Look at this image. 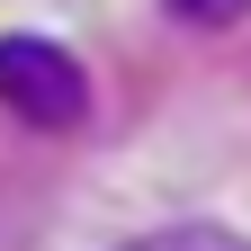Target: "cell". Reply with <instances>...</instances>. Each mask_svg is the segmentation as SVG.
<instances>
[{
  "instance_id": "1",
  "label": "cell",
  "mask_w": 251,
  "mask_h": 251,
  "mask_svg": "<svg viewBox=\"0 0 251 251\" xmlns=\"http://www.w3.org/2000/svg\"><path fill=\"white\" fill-rule=\"evenodd\" d=\"M0 108H9L18 126H81L90 108V81H81V63L45 45V36H0Z\"/></svg>"
},
{
  "instance_id": "3",
  "label": "cell",
  "mask_w": 251,
  "mask_h": 251,
  "mask_svg": "<svg viewBox=\"0 0 251 251\" xmlns=\"http://www.w3.org/2000/svg\"><path fill=\"white\" fill-rule=\"evenodd\" d=\"M179 18H198V27H225V18H242V0H171Z\"/></svg>"
},
{
  "instance_id": "2",
  "label": "cell",
  "mask_w": 251,
  "mask_h": 251,
  "mask_svg": "<svg viewBox=\"0 0 251 251\" xmlns=\"http://www.w3.org/2000/svg\"><path fill=\"white\" fill-rule=\"evenodd\" d=\"M126 251H251V242L225 233V225H162V233H144V242H126Z\"/></svg>"
}]
</instances>
